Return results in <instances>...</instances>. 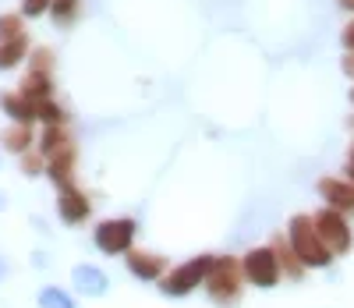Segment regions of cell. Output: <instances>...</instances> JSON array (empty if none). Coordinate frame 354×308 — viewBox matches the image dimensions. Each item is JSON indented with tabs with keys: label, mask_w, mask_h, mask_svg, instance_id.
Returning <instances> with one entry per match:
<instances>
[{
	"label": "cell",
	"mask_w": 354,
	"mask_h": 308,
	"mask_svg": "<svg viewBox=\"0 0 354 308\" xmlns=\"http://www.w3.org/2000/svg\"><path fill=\"white\" fill-rule=\"evenodd\" d=\"M287 241H290V248L298 252V259L305 262V269H330L333 266V252H330V244L319 237L312 217H290Z\"/></svg>",
	"instance_id": "cell-1"
},
{
	"label": "cell",
	"mask_w": 354,
	"mask_h": 308,
	"mask_svg": "<svg viewBox=\"0 0 354 308\" xmlns=\"http://www.w3.org/2000/svg\"><path fill=\"white\" fill-rule=\"evenodd\" d=\"M245 287V269L234 255H216L213 269H209V280H205V294H209L216 305H234L241 298Z\"/></svg>",
	"instance_id": "cell-2"
},
{
	"label": "cell",
	"mask_w": 354,
	"mask_h": 308,
	"mask_svg": "<svg viewBox=\"0 0 354 308\" xmlns=\"http://www.w3.org/2000/svg\"><path fill=\"white\" fill-rule=\"evenodd\" d=\"M213 255H195V259H188L185 266H177V269H170L163 280H160V291L167 294V298H185V294H192L195 287H202L205 280H209V269H213Z\"/></svg>",
	"instance_id": "cell-3"
},
{
	"label": "cell",
	"mask_w": 354,
	"mask_h": 308,
	"mask_svg": "<svg viewBox=\"0 0 354 308\" xmlns=\"http://www.w3.org/2000/svg\"><path fill=\"white\" fill-rule=\"evenodd\" d=\"M241 269H245V280H248L252 287H262V291L277 287L280 276H283L273 244H270V248H262V244H259V248H248L245 259H241Z\"/></svg>",
	"instance_id": "cell-4"
},
{
	"label": "cell",
	"mask_w": 354,
	"mask_h": 308,
	"mask_svg": "<svg viewBox=\"0 0 354 308\" xmlns=\"http://www.w3.org/2000/svg\"><path fill=\"white\" fill-rule=\"evenodd\" d=\"M315 230H319V237L330 244V252L333 255H347L351 252V244H354V237H351V224H347V217L344 212H337V209H319L315 212Z\"/></svg>",
	"instance_id": "cell-5"
},
{
	"label": "cell",
	"mask_w": 354,
	"mask_h": 308,
	"mask_svg": "<svg viewBox=\"0 0 354 308\" xmlns=\"http://www.w3.org/2000/svg\"><path fill=\"white\" fill-rule=\"evenodd\" d=\"M131 241H135V220H103L96 227V248L103 255L131 252Z\"/></svg>",
	"instance_id": "cell-6"
},
{
	"label": "cell",
	"mask_w": 354,
	"mask_h": 308,
	"mask_svg": "<svg viewBox=\"0 0 354 308\" xmlns=\"http://www.w3.org/2000/svg\"><path fill=\"white\" fill-rule=\"evenodd\" d=\"M319 195L326 199L330 209H337V212H354V184L347 177H322Z\"/></svg>",
	"instance_id": "cell-7"
},
{
	"label": "cell",
	"mask_w": 354,
	"mask_h": 308,
	"mask_svg": "<svg viewBox=\"0 0 354 308\" xmlns=\"http://www.w3.org/2000/svg\"><path fill=\"white\" fill-rule=\"evenodd\" d=\"M71 280H75V291H82V294H88V298L106 294V273H103L100 266H88V262L75 266V269H71Z\"/></svg>",
	"instance_id": "cell-8"
},
{
	"label": "cell",
	"mask_w": 354,
	"mask_h": 308,
	"mask_svg": "<svg viewBox=\"0 0 354 308\" xmlns=\"http://www.w3.org/2000/svg\"><path fill=\"white\" fill-rule=\"evenodd\" d=\"M46 174L53 177V184L61 192H68V188H75L71 184V177H75V145H68V149H61L57 156H50V167H46Z\"/></svg>",
	"instance_id": "cell-9"
},
{
	"label": "cell",
	"mask_w": 354,
	"mask_h": 308,
	"mask_svg": "<svg viewBox=\"0 0 354 308\" xmlns=\"http://www.w3.org/2000/svg\"><path fill=\"white\" fill-rule=\"evenodd\" d=\"M128 269L138 276V280H163L167 262L160 255H149V252H128Z\"/></svg>",
	"instance_id": "cell-10"
},
{
	"label": "cell",
	"mask_w": 354,
	"mask_h": 308,
	"mask_svg": "<svg viewBox=\"0 0 354 308\" xmlns=\"http://www.w3.org/2000/svg\"><path fill=\"white\" fill-rule=\"evenodd\" d=\"M57 212L64 217V224H82L88 217V199L78 188H68V192H61V199H57Z\"/></svg>",
	"instance_id": "cell-11"
},
{
	"label": "cell",
	"mask_w": 354,
	"mask_h": 308,
	"mask_svg": "<svg viewBox=\"0 0 354 308\" xmlns=\"http://www.w3.org/2000/svg\"><path fill=\"white\" fill-rule=\"evenodd\" d=\"M273 252H277V262H280L283 276H290V280H301V276H305V262L298 259V252L290 248L287 234H283V237H273Z\"/></svg>",
	"instance_id": "cell-12"
},
{
	"label": "cell",
	"mask_w": 354,
	"mask_h": 308,
	"mask_svg": "<svg viewBox=\"0 0 354 308\" xmlns=\"http://www.w3.org/2000/svg\"><path fill=\"white\" fill-rule=\"evenodd\" d=\"M0 107H4V114H11L18 125H32V120H36L32 100L21 96V92H4V96H0Z\"/></svg>",
	"instance_id": "cell-13"
},
{
	"label": "cell",
	"mask_w": 354,
	"mask_h": 308,
	"mask_svg": "<svg viewBox=\"0 0 354 308\" xmlns=\"http://www.w3.org/2000/svg\"><path fill=\"white\" fill-rule=\"evenodd\" d=\"M61 149H68V132H64V125H46V128H43V138H39V152L50 160V156H57Z\"/></svg>",
	"instance_id": "cell-14"
},
{
	"label": "cell",
	"mask_w": 354,
	"mask_h": 308,
	"mask_svg": "<svg viewBox=\"0 0 354 308\" xmlns=\"http://www.w3.org/2000/svg\"><path fill=\"white\" fill-rule=\"evenodd\" d=\"M25 53H28V39H25V36L0 43V71H4V68H15V64H21Z\"/></svg>",
	"instance_id": "cell-15"
},
{
	"label": "cell",
	"mask_w": 354,
	"mask_h": 308,
	"mask_svg": "<svg viewBox=\"0 0 354 308\" xmlns=\"http://www.w3.org/2000/svg\"><path fill=\"white\" fill-rule=\"evenodd\" d=\"M50 92H53V82H50V75H36V71H28V78H25V85H21V96H28V100H50Z\"/></svg>",
	"instance_id": "cell-16"
},
{
	"label": "cell",
	"mask_w": 354,
	"mask_h": 308,
	"mask_svg": "<svg viewBox=\"0 0 354 308\" xmlns=\"http://www.w3.org/2000/svg\"><path fill=\"white\" fill-rule=\"evenodd\" d=\"M28 145H32V125H15V128L4 132V149L21 152V156H25Z\"/></svg>",
	"instance_id": "cell-17"
},
{
	"label": "cell",
	"mask_w": 354,
	"mask_h": 308,
	"mask_svg": "<svg viewBox=\"0 0 354 308\" xmlns=\"http://www.w3.org/2000/svg\"><path fill=\"white\" fill-rule=\"evenodd\" d=\"M78 0H53V8H50V15H53V21L57 25H71L75 18H78Z\"/></svg>",
	"instance_id": "cell-18"
},
{
	"label": "cell",
	"mask_w": 354,
	"mask_h": 308,
	"mask_svg": "<svg viewBox=\"0 0 354 308\" xmlns=\"http://www.w3.org/2000/svg\"><path fill=\"white\" fill-rule=\"evenodd\" d=\"M39 308H75V301H71V294H64L61 287H46V291L39 294Z\"/></svg>",
	"instance_id": "cell-19"
},
{
	"label": "cell",
	"mask_w": 354,
	"mask_h": 308,
	"mask_svg": "<svg viewBox=\"0 0 354 308\" xmlns=\"http://www.w3.org/2000/svg\"><path fill=\"white\" fill-rule=\"evenodd\" d=\"M32 107H36V117L46 120V125H61V120H64V110L57 107L53 100H36Z\"/></svg>",
	"instance_id": "cell-20"
},
{
	"label": "cell",
	"mask_w": 354,
	"mask_h": 308,
	"mask_svg": "<svg viewBox=\"0 0 354 308\" xmlns=\"http://www.w3.org/2000/svg\"><path fill=\"white\" fill-rule=\"evenodd\" d=\"M18 36H25L21 33V18L18 15H0V43L18 39Z\"/></svg>",
	"instance_id": "cell-21"
},
{
	"label": "cell",
	"mask_w": 354,
	"mask_h": 308,
	"mask_svg": "<svg viewBox=\"0 0 354 308\" xmlns=\"http://www.w3.org/2000/svg\"><path fill=\"white\" fill-rule=\"evenodd\" d=\"M32 71L36 75H50L53 71V53L50 50H36L32 53Z\"/></svg>",
	"instance_id": "cell-22"
},
{
	"label": "cell",
	"mask_w": 354,
	"mask_h": 308,
	"mask_svg": "<svg viewBox=\"0 0 354 308\" xmlns=\"http://www.w3.org/2000/svg\"><path fill=\"white\" fill-rule=\"evenodd\" d=\"M50 8H53V0H21V15L25 18H39Z\"/></svg>",
	"instance_id": "cell-23"
},
{
	"label": "cell",
	"mask_w": 354,
	"mask_h": 308,
	"mask_svg": "<svg viewBox=\"0 0 354 308\" xmlns=\"http://www.w3.org/2000/svg\"><path fill=\"white\" fill-rule=\"evenodd\" d=\"M21 170H25L28 177H36V174L43 170V152H25V160H21Z\"/></svg>",
	"instance_id": "cell-24"
},
{
	"label": "cell",
	"mask_w": 354,
	"mask_h": 308,
	"mask_svg": "<svg viewBox=\"0 0 354 308\" xmlns=\"http://www.w3.org/2000/svg\"><path fill=\"white\" fill-rule=\"evenodd\" d=\"M340 43H344V50H347V53H354V21H351V25L344 28V36H340Z\"/></svg>",
	"instance_id": "cell-25"
},
{
	"label": "cell",
	"mask_w": 354,
	"mask_h": 308,
	"mask_svg": "<svg viewBox=\"0 0 354 308\" xmlns=\"http://www.w3.org/2000/svg\"><path fill=\"white\" fill-rule=\"evenodd\" d=\"M340 68H344V75H351V78H354V53H344Z\"/></svg>",
	"instance_id": "cell-26"
},
{
	"label": "cell",
	"mask_w": 354,
	"mask_h": 308,
	"mask_svg": "<svg viewBox=\"0 0 354 308\" xmlns=\"http://www.w3.org/2000/svg\"><path fill=\"white\" fill-rule=\"evenodd\" d=\"M340 4H344L347 11H354V0H340Z\"/></svg>",
	"instance_id": "cell-27"
},
{
	"label": "cell",
	"mask_w": 354,
	"mask_h": 308,
	"mask_svg": "<svg viewBox=\"0 0 354 308\" xmlns=\"http://www.w3.org/2000/svg\"><path fill=\"white\" fill-rule=\"evenodd\" d=\"M347 167H354V145H351V156H347Z\"/></svg>",
	"instance_id": "cell-28"
},
{
	"label": "cell",
	"mask_w": 354,
	"mask_h": 308,
	"mask_svg": "<svg viewBox=\"0 0 354 308\" xmlns=\"http://www.w3.org/2000/svg\"><path fill=\"white\" fill-rule=\"evenodd\" d=\"M347 181H351V184H354V167H347Z\"/></svg>",
	"instance_id": "cell-29"
},
{
	"label": "cell",
	"mask_w": 354,
	"mask_h": 308,
	"mask_svg": "<svg viewBox=\"0 0 354 308\" xmlns=\"http://www.w3.org/2000/svg\"><path fill=\"white\" fill-rule=\"evenodd\" d=\"M0 209H4V195H0Z\"/></svg>",
	"instance_id": "cell-30"
},
{
	"label": "cell",
	"mask_w": 354,
	"mask_h": 308,
	"mask_svg": "<svg viewBox=\"0 0 354 308\" xmlns=\"http://www.w3.org/2000/svg\"><path fill=\"white\" fill-rule=\"evenodd\" d=\"M351 100H354V89H351Z\"/></svg>",
	"instance_id": "cell-31"
}]
</instances>
